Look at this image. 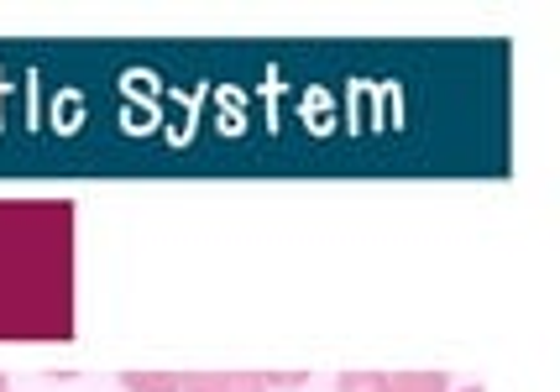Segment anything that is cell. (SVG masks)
<instances>
[{
	"label": "cell",
	"mask_w": 560,
	"mask_h": 392,
	"mask_svg": "<svg viewBox=\"0 0 560 392\" xmlns=\"http://www.w3.org/2000/svg\"><path fill=\"white\" fill-rule=\"evenodd\" d=\"M178 392H268L262 371H178Z\"/></svg>",
	"instance_id": "obj_1"
},
{
	"label": "cell",
	"mask_w": 560,
	"mask_h": 392,
	"mask_svg": "<svg viewBox=\"0 0 560 392\" xmlns=\"http://www.w3.org/2000/svg\"><path fill=\"white\" fill-rule=\"evenodd\" d=\"M383 392H451V377L445 371H388Z\"/></svg>",
	"instance_id": "obj_2"
},
{
	"label": "cell",
	"mask_w": 560,
	"mask_h": 392,
	"mask_svg": "<svg viewBox=\"0 0 560 392\" xmlns=\"http://www.w3.org/2000/svg\"><path fill=\"white\" fill-rule=\"evenodd\" d=\"M116 382L126 392H178V371H121Z\"/></svg>",
	"instance_id": "obj_3"
},
{
	"label": "cell",
	"mask_w": 560,
	"mask_h": 392,
	"mask_svg": "<svg viewBox=\"0 0 560 392\" xmlns=\"http://www.w3.org/2000/svg\"><path fill=\"white\" fill-rule=\"evenodd\" d=\"M383 377H388V371H341V377H336V392H383Z\"/></svg>",
	"instance_id": "obj_4"
},
{
	"label": "cell",
	"mask_w": 560,
	"mask_h": 392,
	"mask_svg": "<svg viewBox=\"0 0 560 392\" xmlns=\"http://www.w3.org/2000/svg\"><path fill=\"white\" fill-rule=\"evenodd\" d=\"M262 382L278 392H293V388H304L310 382V371H262Z\"/></svg>",
	"instance_id": "obj_5"
},
{
	"label": "cell",
	"mask_w": 560,
	"mask_h": 392,
	"mask_svg": "<svg viewBox=\"0 0 560 392\" xmlns=\"http://www.w3.org/2000/svg\"><path fill=\"white\" fill-rule=\"evenodd\" d=\"M462 392H488V388H482V382H477V388H462Z\"/></svg>",
	"instance_id": "obj_6"
},
{
	"label": "cell",
	"mask_w": 560,
	"mask_h": 392,
	"mask_svg": "<svg viewBox=\"0 0 560 392\" xmlns=\"http://www.w3.org/2000/svg\"><path fill=\"white\" fill-rule=\"evenodd\" d=\"M0 392H11V382H5V377H0Z\"/></svg>",
	"instance_id": "obj_7"
}]
</instances>
